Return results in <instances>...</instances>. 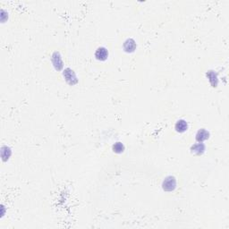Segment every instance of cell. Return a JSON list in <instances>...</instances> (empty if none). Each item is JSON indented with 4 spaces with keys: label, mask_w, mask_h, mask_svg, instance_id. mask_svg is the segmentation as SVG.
Masks as SVG:
<instances>
[{
    "label": "cell",
    "mask_w": 229,
    "mask_h": 229,
    "mask_svg": "<svg viewBox=\"0 0 229 229\" xmlns=\"http://www.w3.org/2000/svg\"><path fill=\"white\" fill-rule=\"evenodd\" d=\"M176 186V182L174 177H167L163 182V189L165 191L171 192L173 191Z\"/></svg>",
    "instance_id": "cell-1"
},
{
    "label": "cell",
    "mask_w": 229,
    "mask_h": 229,
    "mask_svg": "<svg viewBox=\"0 0 229 229\" xmlns=\"http://www.w3.org/2000/svg\"><path fill=\"white\" fill-rule=\"evenodd\" d=\"M108 56V52L105 48H98L95 53L96 58L98 60H100V61H104V60L107 59Z\"/></svg>",
    "instance_id": "cell-2"
},
{
    "label": "cell",
    "mask_w": 229,
    "mask_h": 229,
    "mask_svg": "<svg viewBox=\"0 0 229 229\" xmlns=\"http://www.w3.org/2000/svg\"><path fill=\"white\" fill-rule=\"evenodd\" d=\"M124 48L127 52H133L136 48V43L134 42L133 39H127L125 44H124Z\"/></svg>",
    "instance_id": "cell-3"
},
{
    "label": "cell",
    "mask_w": 229,
    "mask_h": 229,
    "mask_svg": "<svg viewBox=\"0 0 229 229\" xmlns=\"http://www.w3.org/2000/svg\"><path fill=\"white\" fill-rule=\"evenodd\" d=\"M187 128H188V125L185 120H179L176 124V129L179 133H184L187 130Z\"/></svg>",
    "instance_id": "cell-4"
},
{
    "label": "cell",
    "mask_w": 229,
    "mask_h": 229,
    "mask_svg": "<svg viewBox=\"0 0 229 229\" xmlns=\"http://www.w3.org/2000/svg\"><path fill=\"white\" fill-rule=\"evenodd\" d=\"M208 138V133L205 130H199L198 133H197V135H196V140L199 141V142L207 140Z\"/></svg>",
    "instance_id": "cell-5"
},
{
    "label": "cell",
    "mask_w": 229,
    "mask_h": 229,
    "mask_svg": "<svg viewBox=\"0 0 229 229\" xmlns=\"http://www.w3.org/2000/svg\"><path fill=\"white\" fill-rule=\"evenodd\" d=\"M204 149H205V147L202 143H197L192 147V152H194L196 154H201L204 151Z\"/></svg>",
    "instance_id": "cell-6"
},
{
    "label": "cell",
    "mask_w": 229,
    "mask_h": 229,
    "mask_svg": "<svg viewBox=\"0 0 229 229\" xmlns=\"http://www.w3.org/2000/svg\"><path fill=\"white\" fill-rule=\"evenodd\" d=\"M124 145L121 143V142H117L114 146H113V149H114V151H116V152H117V153H121V152H123L124 151Z\"/></svg>",
    "instance_id": "cell-7"
},
{
    "label": "cell",
    "mask_w": 229,
    "mask_h": 229,
    "mask_svg": "<svg viewBox=\"0 0 229 229\" xmlns=\"http://www.w3.org/2000/svg\"><path fill=\"white\" fill-rule=\"evenodd\" d=\"M54 57V58H53V60H56V62H54L55 66H57V64H59L60 66H62V61H61V59H60L59 57H58L57 58V57Z\"/></svg>",
    "instance_id": "cell-8"
}]
</instances>
